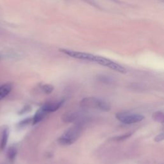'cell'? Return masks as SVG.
<instances>
[{
  "mask_svg": "<svg viewBox=\"0 0 164 164\" xmlns=\"http://www.w3.org/2000/svg\"><path fill=\"white\" fill-rule=\"evenodd\" d=\"M83 131V124L78 123L67 130L58 140V143L64 146L70 145L76 142L80 138Z\"/></svg>",
  "mask_w": 164,
  "mask_h": 164,
  "instance_id": "obj_1",
  "label": "cell"
},
{
  "mask_svg": "<svg viewBox=\"0 0 164 164\" xmlns=\"http://www.w3.org/2000/svg\"><path fill=\"white\" fill-rule=\"evenodd\" d=\"M83 60H87V61L96 62L99 65L105 66L106 68H108L123 74H125L127 72L126 69L123 65L115 62L110 59L103 57L94 55L92 54L85 53Z\"/></svg>",
  "mask_w": 164,
  "mask_h": 164,
  "instance_id": "obj_2",
  "label": "cell"
},
{
  "mask_svg": "<svg viewBox=\"0 0 164 164\" xmlns=\"http://www.w3.org/2000/svg\"><path fill=\"white\" fill-rule=\"evenodd\" d=\"M82 108L85 109H94L103 112H109L111 110V105L108 102L95 97H87L80 103Z\"/></svg>",
  "mask_w": 164,
  "mask_h": 164,
  "instance_id": "obj_3",
  "label": "cell"
},
{
  "mask_svg": "<svg viewBox=\"0 0 164 164\" xmlns=\"http://www.w3.org/2000/svg\"><path fill=\"white\" fill-rule=\"evenodd\" d=\"M115 117L121 123L126 124L137 123L144 119L143 115L127 112H118L115 114Z\"/></svg>",
  "mask_w": 164,
  "mask_h": 164,
  "instance_id": "obj_4",
  "label": "cell"
},
{
  "mask_svg": "<svg viewBox=\"0 0 164 164\" xmlns=\"http://www.w3.org/2000/svg\"><path fill=\"white\" fill-rule=\"evenodd\" d=\"M80 119V114L77 112H68L64 113L62 116V120L63 122L65 123H76V124L82 123V120H79Z\"/></svg>",
  "mask_w": 164,
  "mask_h": 164,
  "instance_id": "obj_5",
  "label": "cell"
},
{
  "mask_svg": "<svg viewBox=\"0 0 164 164\" xmlns=\"http://www.w3.org/2000/svg\"><path fill=\"white\" fill-rule=\"evenodd\" d=\"M64 100H60L57 101H51L45 103L44 105H42L41 108L47 112V113L56 112L58 109L62 106Z\"/></svg>",
  "mask_w": 164,
  "mask_h": 164,
  "instance_id": "obj_6",
  "label": "cell"
},
{
  "mask_svg": "<svg viewBox=\"0 0 164 164\" xmlns=\"http://www.w3.org/2000/svg\"><path fill=\"white\" fill-rule=\"evenodd\" d=\"M9 138V127L7 126H4L2 131V137L0 140V149L4 150L7 146V141Z\"/></svg>",
  "mask_w": 164,
  "mask_h": 164,
  "instance_id": "obj_7",
  "label": "cell"
},
{
  "mask_svg": "<svg viewBox=\"0 0 164 164\" xmlns=\"http://www.w3.org/2000/svg\"><path fill=\"white\" fill-rule=\"evenodd\" d=\"M47 114V113L43 109L40 107L39 109H38L37 111L36 112L34 115V117L32 118V124L35 125L40 123L41 120H42V119H44Z\"/></svg>",
  "mask_w": 164,
  "mask_h": 164,
  "instance_id": "obj_8",
  "label": "cell"
},
{
  "mask_svg": "<svg viewBox=\"0 0 164 164\" xmlns=\"http://www.w3.org/2000/svg\"><path fill=\"white\" fill-rule=\"evenodd\" d=\"M12 85L9 83H5L0 86V101L6 98L11 92Z\"/></svg>",
  "mask_w": 164,
  "mask_h": 164,
  "instance_id": "obj_9",
  "label": "cell"
},
{
  "mask_svg": "<svg viewBox=\"0 0 164 164\" xmlns=\"http://www.w3.org/2000/svg\"><path fill=\"white\" fill-rule=\"evenodd\" d=\"M17 154V148L14 146H11L9 148L7 156V159L10 162H14L16 155Z\"/></svg>",
  "mask_w": 164,
  "mask_h": 164,
  "instance_id": "obj_10",
  "label": "cell"
},
{
  "mask_svg": "<svg viewBox=\"0 0 164 164\" xmlns=\"http://www.w3.org/2000/svg\"><path fill=\"white\" fill-rule=\"evenodd\" d=\"M152 118L156 123H164V112L161 111L155 112L152 115Z\"/></svg>",
  "mask_w": 164,
  "mask_h": 164,
  "instance_id": "obj_11",
  "label": "cell"
},
{
  "mask_svg": "<svg viewBox=\"0 0 164 164\" xmlns=\"http://www.w3.org/2000/svg\"><path fill=\"white\" fill-rule=\"evenodd\" d=\"M40 89L43 91L45 94H50L54 90V87L51 84L40 83L39 84Z\"/></svg>",
  "mask_w": 164,
  "mask_h": 164,
  "instance_id": "obj_12",
  "label": "cell"
},
{
  "mask_svg": "<svg viewBox=\"0 0 164 164\" xmlns=\"http://www.w3.org/2000/svg\"><path fill=\"white\" fill-rule=\"evenodd\" d=\"M131 135H132V133H126V134H124L123 135H120L118 137H113L112 138V140H113V141H117V142L118 141H124L127 138L130 137L131 136Z\"/></svg>",
  "mask_w": 164,
  "mask_h": 164,
  "instance_id": "obj_13",
  "label": "cell"
},
{
  "mask_svg": "<svg viewBox=\"0 0 164 164\" xmlns=\"http://www.w3.org/2000/svg\"><path fill=\"white\" fill-rule=\"evenodd\" d=\"M31 123H32V118H28L25 120H23L21 122H20L19 123V126H21V127L26 126Z\"/></svg>",
  "mask_w": 164,
  "mask_h": 164,
  "instance_id": "obj_14",
  "label": "cell"
},
{
  "mask_svg": "<svg viewBox=\"0 0 164 164\" xmlns=\"http://www.w3.org/2000/svg\"><path fill=\"white\" fill-rule=\"evenodd\" d=\"M162 141H164V132L160 133L155 138V141L156 142H161Z\"/></svg>",
  "mask_w": 164,
  "mask_h": 164,
  "instance_id": "obj_15",
  "label": "cell"
},
{
  "mask_svg": "<svg viewBox=\"0 0 164 164\" xmlns=\"http://www.w3.org/2000/svg\"><path fill=\"white\" fill-rule=\"evenodd\" d=\"M160 1H161V2H164V0H160Z\"/></svg>",
  "mask_w": 164,
  "mask_h": 164,
  "instance_id": "obj_16",
  "label": "cell"
}]
</instances>
